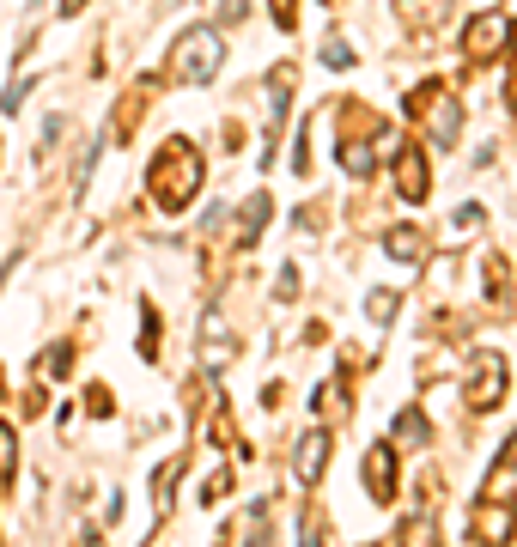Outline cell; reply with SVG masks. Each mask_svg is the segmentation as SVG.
I'll list each match as a JSON object with an SVG mask.
<instances>
[{
    "label": "cell",
    "instance_id": "cell-1",
    "mask_svg": "<svg viewBox=\"0 0 517 547\" xmlns=\"http://www.w3.org/2000/svg\"><path fill=\"white\" fill-rule=\"evenodd\" d=\"M201 146L195 140H183V134H171L159 152H153V165H146V195H153L165 213H183L189 201H195V189H201Z\"/></svg>",
    "mask_w": 517,
    "mask_h": 547
},
{
    "label": "cell",
    "instance_id": "cell-2",
    "mask_svg": "<svg viewBox=\"0 0 517 547\" xmlns=\"http://www.w3.org/2000/svg\"><path fill=\"white\" fill-rule=\"evenodd\" d=\"M219 67H226V37H219V25H189L177 37V49H171V80L207 86Z\"/></svg>",
    "mask_w": 517,
    "mask_h": 547
},
{
    "label": "cell",
    "instance_id": "cell-3",
    "mask_svg": "<svg viewBox=\"0 0 517 547\" xmlns=\"http://www.w3.org/2000/svg\"><path fill=\"white\" fill-rule=\"evenodd\" d=\"M463 396H469L475 414H493V408L505 402V359H499L493 347L475 353V365H469V377H463Z\"/></svg>",
    "mask_w": 517,
    "mask_h": 547
},
{
    "label": "cell",
    "instance_id": "cell-4",
    "mask_svg": "<svg viewBox=\"0 0 517 547\" xmlns=\"http://www.w3.org/2000/svg\"><path fill=\"white\" fill-rule=\"evenodd\" d=\"M511 535H517V511L481 499V511L469 517V541H475V547H511Z\"/></svg>",
    "mask_w": 517,
    "mask_h": 547
},
{
    "label": "cell",
    "instance_id": "cell-5",
    "mask_svg": "<svg viewBox=\"0 0 517 547\" xmlns=\"http://www.w3.org/2000/svg\"><path fill=\"white\" fill-rule=\"evenodd\" d=\"M505 37H511V19H499V13H475L469 31H463V55H469V61H493V55L505 49Z\"/></svg>",
    "mask_w": 517,
    "mask_h": 547
},
{
    "label": "cell",
    "instance_id": "cell-6",
    "mask_svg": "<svg viewBox=\"0 0 517 547\" xmlns=\"http://www.w3.org/2000/svg\"><path fill=\"white\" fill-rule=\"evenodd\" d=\"M329 450H335V438H329L323 426H311L299 444H292V475H299L305 487H317V481H323V468H329Z\"/></svg>",
    "mask_w": 517,
    "mask_h": 547
},
{
    "label": "cell",
    "instance_id": "cell-7",
    "mask_svg": "<svg viewBox=\"0 0 517 547\" xmlns=\"http://www.w3.org/2000/svg\"><path fill=\"white\" fill-rule=\"evenodd\" d=\"M390 171H396V195L402 201H426L432 195V171H426V152L420 146H402Z\"/></svg>",
    "mask_w": 517,
    "mask_h": 547
},
{
    "label": "cell",
    "instance_id": "cell-8",
    "mask_svg": "<svg viewBox=\"0 0 517 547\" xmlns=\"http://www.w3.org/2000/svg\"><path fill=\"white\" fill-rule=\"evenodd\" d=\"M365 493H372L378 505L396 499V444H372V450H365Z\"/></svg>",
    "mask_w": 517,
    "mask_h": 547
},
{
    "label": "cell",
    "instance_id": "cell-9",
    "mask_svg": "<svg viewBox=\"0 0 517 547\" xmlns=\"http://www.w3.org/2000/svg\"><path fill=\"white\" fill-rule=\"evenodd\" d=\"M481 499H493V505H511V511H517V438H511V444L499 450V462L487 468Z\"/></svg>",
    "mask_w": 517,
    "mask_h": 547
},
{
    "label": "cell",
    "instance_id": "cell-10",
    "mask_svg": "<svg viewBox=\"0 0 517 547\" xmlns=\"http://www.w3.org/2000/svg\"><path fill=\"white\" fill-rule=\"evenodd\" d=\"M201 353H207V365H226L238 353V341H232V329H226L219 310H207V317H201Z\"/></svg>",
    "mask_w": 517,
    "mask_h": 547
},
{
    "label": "cell",
    "instance_id": "cell-11",
    "mask_svg": "<svg viewBox=\"0 0 517 547\" xmlns=\"http://www.w3.org/2000/svg\"><path fill=\"white\" fill-rule=\"evenodd\" d=\"M432 116V146H451L457 140V128H463V110H457V98H445V92H432V104H426Z\"/></svg>",
    "mask_w": 517,
    "mask_h": 547
},
{
    "label": "cell",
    "instance_id": "cell-12",
    "mask_svg": "<svg viewBox=\"0 0 517 547\" xmlns=\"http://www.w3.org/2000/svg\"><path fill=\"white\" fill-rule=\"evenodd\" d=\"M481 274H487V304H493V317H505V310H511V268H505V256H487Z\"/></svg>",
    "mask_w": 517,
    "mask_h": 547
},
{
    "label": "cell",
    "instance_id": "cell-13",
    "mask_svg": "<svg viewBox=\"0 0 517 547\" xmlns=\"http://www.w3.org/2000/svg\"><path fill=\"white\" fill-rule=\"evenodd\" d=\"M384 250H390L396 262H420V256H426V231H420V225H390V231H384Z\"/></svg>",
    "mask_w": 517,
    "mask_h": 547
},
{
    "label": "cell",
    "instance_id": "cell-14",
    "mask_svg": "<svg viewBox=\"0 0 517 547\" xmlns=\"http://www.w3.org/2000/svg\"><path fill=\"white\" fill-rule=\"evenodd\" d=\"M396 547H438V517L432 511H408L396 529Z\"/></svg>",
    "mask_w": 517,
    "mask_h": 547
},
{
    "label": "cell",
    "instance_id": "cell-15",
    "mask_svg": "<svg viewBox=\"0 0 517 547\" xmlns=\"http://www.w3.org/2000/svg\"><path fill=\"white\" fill-rule=\"evenodd\" d=\"M183 468H189V456H171V462L159 468V481H153V517H171V487H177Z\"/></svg>",
    "mask_w": 517,
    "mask_h": 547
},
{
    "label": "cell",
    "instance_id": "cell-16",
    "mask_svg": "<svg viewBox=\"0 0 517 547\" xmlns=\"http://www.w3.org/2000/svg\"><path fill=\"white\" fill-rule=\"evenodd\" d=\"M396 444H414V450H426V444H432V426H426V414H420V408H402V414H396Z\"/></svg>",
    "mask_w": 517,
    "mask_h": 547
},
{
    "label": "cell",
    "instance_id": "cell-17",
    "mask_svg": "<svg viewBox=\"0 0 517 547\" xmlns=\"http://www.w3.org/2000/svg\"><path fill=\"white\" fill-rule=\"evenodd\" d=\"M262 225H268V195H250V201H244V225L232 231L238 250H250V244H256V231H262Z\"/></svg>",
    "mask_w": 517,
    "mask_h": 547
},
{
    "label": "cell",
    "instance_id": "cell-18",
    "mask_svg": "<svg viewBox=\"0 0 517 547\" xmlns=\"http://www.w3.org/2000/svg\"><path fill=\"white\" fill-rule=\"evenodd\" d=\"M341 165H347V177H372V146H365V140H341Z\"/></svg>",
    "mask_w": 517,
    "mask_h": 547
},
{
    "label": "cell",
    "instance_id": "cell-19",
    "mask_svg": "<svg viewBox=\"0 0 517 547\" xmlns=\"http://www.w3.org/2000/svg\"><path fill=\"white\" fill-rule=\"evenodd\" d=\"M396 310H402V292H372V298H365V317H372V323H396Z\"/></svg>",
    "mask_w": 517,
    "mask_h": 547
},
{
    "label": "cell",
    "instance_id": "cell-20",
    "mask_svg": "<svg viewBox=\"0 0 517 547\" xmlns=\"http://www.w3.org/2000/svg\"><path fill=\"white\" fill-rule=\"evenodd\" d=\"M396 13H402L408 25H426V19L438 25V13H445V0H396Z\"/></svg>",
    "mask_w": 517,
    "mask_h": 547
},
{
    "label": "cell",
    "instance_id": "cell-21",
    "mask_svg": "<svg viewBox=\"0 0 517 547\" xmlns=\"http://www.w3.org/2000/svg\"><path fill=\"white\" fill-rule=\"evenodd\" d=\"M299 541H305V547H323V541H329V517H323V505H305V529H299Z\"/></svg>",
    "mask_w": 517,
    "mask_h": 547
},
{
    "label": "cell",
    "instance_id": "cell-22",
    "mask_svg": "<svg viewBox=\"0 0 517 547\" xmlns=\"http://www.w3.org/2000/svg\"><path fill=\"white\" fill-rule=\"evenodd\" d=\"M317 414L347 420V383H323V389H317Z\"/></svg>",
    "mask_w": 517,
    "mask_h": 547
},
{
    "label": "cell",
    "instance_id": "cell-23",
    "mask_svg": "<svg viewBox=\"0 0 517 547\" xmlns=\"http://www.w3.org/2000/svg\"><path fill=\"white\" fill-rule=\"evenodd\" d=\"M67 365H73V347H67V341H55V347L37 359V371H49V377H67Z\"/></svg>",
    "mask_w": 517,
    "mask_h": 547
},
{
    "label": "cell",
    "instance_id": "cell-24",
    "mask_svg": "<svg viewBox=\"0 0 517 547\" xmlns=\"http://www.w3.org/2000/svg\"><path fill=\"white\" fill-rule=\"evenodd\" d=\"M323 61H329L335 73H347V67H353V49H347V43H341V37L329 31V37H323Z\"/></svg>",
    "mask_w": 517,
    "mask_h": 547
},
{
    "label": "cell",
    "instance_id": "cell-25",
    "mask_svg": "<svg viewBox=\"0 0 517 547\" xmlns=\"http://www.w3.org/2000/svg\"><path fill=\"white\" fill-rule=\"evenodd\" d=\"M13 462H19V444H13V426L0 420V481L13 475Z\"/></svg>",
    "mask_w": 517,
    "mask_h": 547
},
{
    "label": "cell",
    "instance_id": "cell-26",
    "mask_svg": "<svg viewBox=\"0 0 517 547\" xmlns=\"http://www.w3.org/2000/svg\"><path fill=\"white\" fill-rule=\"evenodd\" d=\"M268 7H274V25H280V31L299 25V0H268Z\"/></svg>",
    "mask_w": 517,
    "mask_h": 547
},
{
    "label": "cell",
    "instance_id": "cell-27",
    "mask_svg": "<svg viewBox=\"0 0 517 547\" xmlns=\"http://www.w3.org/2000/svg\"><path fill=\"white\" fill-rule=\"evenodd\" d=\"M250 13V0H219V25H244Z\"/></svg>",
    "mask_w": 517,
    "mask_h": 547
},
{
    "label": "cell",
    "instance_id": "cell-28",
    "mask_svg": "<svg viewBox=\"0 0 517 547\" xmlns=\"http://www.w3.org/2000/svg\"><path fill=\"white\" fill-rule=\"evenodd\" d=\"M226 487H232V468H219V475H213V481L201 487V499H219V493H226Z\"/></svg>",
    "mask_w": 517,
    "mask_h": 547
},
{
    "label": "cell",
    "instance_id": "cell-29",
    "mask_svg": "<svg viewBox=\"0 0 517 547\" xmlns=\"http://www.w3.org/2000/svg\"><path fill=\"white\" fill-rule=\"evenodd\" d=\"M86 408H92V414H110V389H104V383L86 389Z\"/></svg>",
    "mask_w": 517,
    "mask_h": 547
},
{
    "label": "cell",
    "instance_id": "cell-30",
    "mask_svg": "<svg viewBox=\"0 0 517 547\" xmlns=\"http://www.w3.org/2000/svg\"><path fill=\"white\" fill-rule=\"evenodd\" d=\"M511 43H517V25H511ZM505 98L517 104V67H511V86H505Z\"/></svg>",
    "mask_w": 517,
    "mask_h": 547
},
{
    "label": "cell",
    "instance_id": "cell-31",
    "mask_svg": "<svg viewBox=\"0 0 517 547\" xmlns=\"http://www.w3.org/2000/svg\"><path fill=\"white\" fill-rule=\"evenodd\" d=\"M55 7H61V13H80V7H86V0H55Z\"/></svg>",
    "mask_w": 517,
    "mask_h": 547
},
{
    "label": "cell",
    "instance_id": "cell-32",
    "mask_svg": "<svg viewBox=\"0 0 517 547\" xmlns=\"http://www.w3.org/2000/svg\"><path fill=\"white\" fill-rule=\"evenodd\" d=\"M92 547H98V541H92Z\"/></svg>",
    "mask_w": 517,
    "mask_h": 547
}]
</instances>
